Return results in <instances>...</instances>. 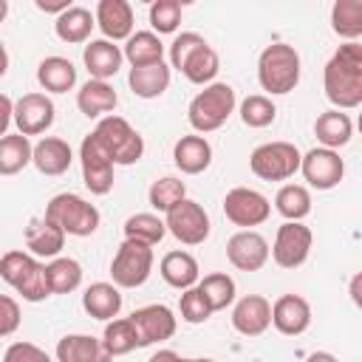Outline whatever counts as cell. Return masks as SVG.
I'll return each mask as SVG.
<instances>
[{
    "label": "cell",
    "mask_w": 362,
    "mask_h": 362,
    "mask_svg": "<svg viewBox=\"0 0 362 362\" xmlns=\"http://www.w3.org/2000/svg\"><path fill=\"white\" fill-rule=\"evenodd\" d=\"M223 215L235 226L252 229V226H260V223L269 221L272 204H269V198L263 192H257L252 187H235L223 198Z\"/></svg>",
    "instance_id": "13"
},
{
    "label": "cell",
    "mask_w": 362,
    "mask_h": 362,
    "mask_svg": "<svg viewBox=\"0 0 362 362\" xmlns=\"http://www.w3.org/2000/svg\"><path fill=\"white\" fill-rule=\"evenodd\" d=\"M3 362H51V356L34 342H14L6 348Z\"/></svg>",
    "instance_id": "45"
},
{
    "label": "cell",
    "mask_w": 362,
    "mask_h": 362,
    "mask_svg": "<svg viewBox=\"0 0 362 362\" xmlns=\"http://www.w3.org/2000/svg\"><path fill=\"white\" fill-rule=\"evenodd\" d=\"M272 325V303L260 294H246L232 308V328L243 337H260Z\"/></svg>",
    "instance_id": "19"
},
{
    "label": "cell",
    "mask_w": 362,
    "mask_h": 362,
    "mask_svg": "<svg viewBox=\"0 0 362 362\" xmlns=\"http://www.w3.org/2000/svg\"><path fill=\"white\" fill-rule=\"evenodd\" d=\"M0 277L25 300V303H42L51 297L45 263H40L34 255L11 249L0 257Z\"/></svg>",
    "instance_id": "3"
},
{
    "label": "cell",
    "mask_w": 362,
    "mask_h": 362,
    "mask_svg": "<svg viewBox=\"0 0 362 362\" xmlns=\"http://www.w3.org/2000/svg\"><path fill=\"white\" fill-rule=\"evenodd\" d=\"M82 308H85L93 320L110 322V320H116L119 311H122V291H119L113 283H105V280L90 283V286L85 288V294H82Z\"/></svg>",
    "instance_id": "28"
},
{
    "label": "cell",
    "mask_w": 362,
    "mask_h": 362,
    "mask_svg": "<svg viewBox=\"0 0 362 362\" xmlns=\"http://www.w3.org/2000/svg\"><path fill=\"white\" fill-rule=\"evenodd\" d=\"M305 362H339V359L334 354H328V351H314V354L305 356Z\"/></svg>",
    "instance_id": "49"
},
{
    "label": "cell",
    "mask_w": 362,
    "mask_h": 362,
    "mask_svg": "<svg viewBox=\"0 0 362 362\" xmlns=\"http://www.w3.org/2000/svg\"><path fill=\"white\" fill-rule=\"evenodd\" d=\"M93 20L110 42L127 40L133 34V6L127 0H99Z\"/></svg>",
    "instance_id": "20"
},
{
    "label": "cell",
    "mask_w": 362,
    "mask_h": 362,
    "mask_svg": "<svg viewBox=\"0 0 362 362\" xmlns=\"http://www.w3.org/2000/svg\"><path fill=\"white\" fill-rule=\"evenodd\" d=\"M158 272L164 277L167 286L178 288V291H187L192 286H198V277H201V269H198V260L189 255V252H167L158 263Z\"/></svg>",
    "instance_id": "26"
},
{
    "label": "cell",
    "mask_w": 362,
    "mask_h": 362,
    "mask_svg": "<svg viewBox=\"0 0 362 362\" xmlns=\"http://www.w3.org/2000/svg\"><path fill=\"white\" fill-rule=\"evenodd\" d=\"M153 272V246L122 240L113 260H110V277L116 288H139L147 283Z\"/></svg>",
    "instance_id": "9"
},
{
    "label": "cell",
    "mask_w": 362,
    "mask_h": 362,
    "mask_svg": "<svg viewBox=\"0 0 362 362\" xmlns=\"http://www.w3.org/2000/svg\"><path fill=\"white\" fill-rule=\"evenodd\" d=\"M303 153L291 141H266L252 150L249 170L263 181H286L300 170Z\"/></svg>",
    "instance_id": "8"
},
{
    "label": "cell",
    "mask_w": 362,
    "mask_h": 362,
    "mask_svg": "<svg viewBox=\"0 0 362 362\" xmlns=\"http://www.w3.org/2000/svg\"><path fill=\"white\" fill-rule=\"evenodd\" d=\"M62 246H65V232L57 226V223H51L45 215L42 218H34L28 226H25V249L31 252V255H37V257H59V252H62Z\"/></svg>",
    "instance_id": "23"
},
{
    "label": "cell",
    "mask_w": 362,
    "mask_h": 362,
    "mask_svg": "<svg viewBox=\"0 0 362 362\" xmlns=\"http://www.w3.org/2000/svg\"><path fill=\"white\" fill-rule=\"evenodd\" d=\"M6 71H8V51H6L3 40H0V76H6Z\"/></svg>",
    "instance_id": "50"
},
{
    "label": "cell",
    "mask_w": 362,
    "mask_h": 362,
    "mask_svg": "<svg viewBox=\"0 0 362 362\" xmlns=\"http://www.w3.org/2000/svg\"><path fill=\"white\" fill-rule=\"evenodd\" d=\"M147 362H184V359H181L175 351H170V348H161V351H156V354H153Z\"/></svg>",
    "instance_id": "48"
},
{
    "label": "cell",
    "mask_w": 362,
    "mask_h": 362,
    "mask_svg": "<svg viewBox=\"0 0 362 362\" xmlns=\"http://www.w3.org/2000/svg\"><path fill=\"white\" fill-rule=\"evenodd\" d=\"M102 348L113 356H124L130 351L139 348V339H136V328L130 322V317H119V320H110L105 325V334H102Z\"/></svg>",
    "instance_id": "38"
},
{
    "label": "cell",
    "mask_w": 362,
    "mask_h": 362,
    "mask_svg": "<svg viewBox=\"0 0 362 362\" xmlns=\"http://www.w3.org/2000/svg\"><path fill=\"white\" fill-rule=\"evenodd\" d=\"M274 116H277V107H274V102H272L269 96H263V93H252V96H246V99L240 102V122H243L246 127H255V130L269 127V124L274 122Z\"/></svg>",
    "instance_id": "42"
},
{
    "label": "cell",
    "mask_w": 362,
    "mask_h": 362,
    "mask_svg": "<svg viewBox=\"0 0 362 362\" xmlns=\"http://www.w3.org/2000/svg\"><path fill=\"white\" fill-rule=\"evenodd\" d=\"M331 28L337 37L356 42L362 37V0H337L331 6Z\"/></svg>",
    "instance_id": "34"
},
{
    "label": "cell",
    "mask_w": 362,
    "mask_h": 362,
    "mask_svg": "<svg viewBox=\"0 0 362 362\" xmlns=\"http://www.w3.org/2000/svg\"><path fill=\"white\" fill-rule=\"evenodd\" d=\"M79 161H82V181L93 195H107L113 189V158L102 147V141L88 133L79 144Z\"/></svg>",
    "instance_id": "11"
},
{
    "label": "cell",
    "mask_w": 362,
    "mask_h": 362,
    "mask_svg": "<svg viewBox=\"0 0 362 362\" xmlns=\"http://www.w3.org/2000/svg\"><path fill=\"white\" fill-rule=\"evenodd\" d=\"M119 105V96L113 90V85L102 82V79H88L79 90H76V107L82 116L88 119H99V116H110V110Z\"/></svg>",
    "instance_id": "27"
},
{
    "label": "cell",
    "mask_w": 362,
    "mask_h": 362,
    "mask_svg": "<svg viewBox=\"0 0 362 362\" xmlns=\"http://www.w3.org/2000/svg\"><path fill=\"white\" fill-rule=\"evenodd\" d=\"M45 274H48L51 294H71L82 283V266L74 257H54L45 266Z\"/></svg>",
    "instance_id": "39"
},
{
    "label": "cell",
    "mask_w": 362,
    "mask_h": 362,
    "mask_svg": "<svg viewBox=\"0 0 362 362\" xmlns=\"http://www.w3.org/2000/svg\"><path fill=\"white\" fill-rule=\"evenodd\" d=\"M170 65L181 71L192 85H209L221 68L215 48L195 31H181L170 42Z\"/></svg>",
    "instance_id": "2"
},
{
    "label": "cell",
    "mask_w": 362,
    "mask_h": 362,
    "mask_svg": "<svg viewBox=\"0 0 362 362\" xmlns=\"http://www.w3.org/2000/svg\"><path fill=\"white\" fill-rule=\"evenodd\" d=\"M127 85L139 99H156L170 88V65L156 62V65H144V68H130Z\"/></svg>",
    "instance_id": "30"
},
{
    "label": "cell",
    "mask_w": 362,
    "mask_h": 362,
    "mask_svg": "<svg viewBox=\"0 0 362 362\" xmlns=\"http://www.w3.org/2000/svg\"><path fill=\"white\" fill-rule=\"evenodd\" d=\"M164 226H167V232H170L178 243H184V246H198V243H204V240L209 238V229H212L206 209H204L198 201H189V198H184V201L175 204L170 212H164Z\"/></svg>",
    "instance_id": "10"
},
{
    "label": "cell",
    "mask_w": 362,
    "mask_h": 362,
    "mask_svg": "<svg viewBox=\"0 0 362 362\" xmlns=\"http://www.w3.org/2000/svg\"><path fill=\"white\" fill-rule=\"evenodd\" d=\"M54 102L45 93H25L14 102V124L20 136H40L54 124Z\"/></svg>",
    "instance_id": "17"
},
{
    "label": "cell",
    "mask_w": 362,
    "mask_h": 362,
    "mask_svg": "<svg viewBox=\"0 0 362 362\" xmlns=\"http://www.w3.org/2000/svg\"><path fill=\"white\" fill-rule=\"evenodd\" d=\"M130 322L136 328V339H139V348H147V345H156V342H164L175 334V314L161 305V303H153V305H141L130 314Z\"/></svg>",
    "instance_id": "15"
},
{
    "label": "cell",
    "mask_w": 362,
    "mask_h": 362,
    "mask_svg": "<svg viewBox=\"0 0 362 362\" xmlns=\"http://www.w3.org/2000/svg\"><path fill=\"white\" fill-rule=\"evenodd\" d=\"M37 82L48 93H68L76 85V68L65 57H45L37 65Z\"/></svg>",
    "instance_id": "31"
},
{
    "label": "cell",
    "mask_w": 362,
    "mask_h": 362,
    "mask_svg": "<svg viewBox=\"0 0 362 362\" xmlns=\"http://www.w3.org/2000/svg\"><path fill=\"white\" fill-rule=\"evenodd\" d=\"M274 209L286 221H303L311 212V192L303 184H283L274 195Z\"/></svg>",
    "instance_id": "37"
},
{
    "label": "cell",
    "mask_w": 362,
    "mask_h": 362,
    "mask_svg": "<svg viewBox=\"0 0 362 362\" xmlns=\"http://www.w3.org/2000/svg\"><path fill=\"white\" fill-rule=\"evenodd\" d=\"M6 14H8V3H6V0H0V23L6 20Z\"/></svg>",
    "instance_id": "52"
},
{
    "label": "cell",
    "mask_w": 362,
    "mask_h": 362,
    "mask_svg": "<svg viewBox=\"0 0 362 362\" xmlns=\"http://www.w3.org/2000/svg\"><path fill=\"white\" fill-rule=\"evenodd\" d=\"M20 328V303L8 294H0V339L11 337Z\"/></svg>",
    "instance_id": "46"
},
{
    "label": "cell",
    "mask_w": 362,
    "mask_h": 362,
    "mask_svg": "<svg viewBox=\"0 0 362 362\" xmlns=\"http://www.w3.org/2000/svg\"><path fill=\"white\" fill-rule=\"evenodd\" d=\"M74 161V153H71V144L65 139H57V136H45L34 144L31 150V164L42 173V175H62L68 173Z\"/></svg>",
    "instance_id": "22"
},
{
    "label": "cell",
    "mask_w": 362,
    "mask_h": 362,
    "mask_svg": "<svg viewBox=\"0 0 362 362\" xmlns=\"http://www.w3.org/2000/svg\"><path fill=\"white\" fill-rule=\"evenodd\" d=\"M311 240H314V235H311V229L303 221H286L277 229L269 255L274 257V263L280 269H297V266H303L308 260Z\"/></svg>",
    "instance_id": "12"
},
{
    "label": "cell",
    "mask_w": 362,
    "mask_h": 362,
    "mask_svg": "<svg viewBox=\"0 0 362 362\" xmlns=\"http://www.w3.org/2000/svg\"><path fill=\"white\" fill-rule=\"evenodd\" d=\"M314 136H317V141H320L325 150H339V147H345V144L351 141V136H354V122H351L348 113L331 107V110H325V113L317 116V122H314Z\"/></svg>",
    "instance_id": "29"
},
{
    "label": "cell",
    "mask_w": 362,
    "mask_h": 362,
    "mask_svg": "<svg viewBox=\"0 0 362 362\" xmlns=\"http://www.w3.org/2000/svg\"><path fill=\"white\" fill-rule=\"evenodd\" d=\"M122 59H124L122 57V48L116 42L105 40V37L102 40H90L85 45V51H82V62H85L90 79H102V82H107L110 76L119 74Z\"/></svg>",
    "instance_id": "21"
},
{
    "label": "cell",
    "mask_w": 362,
    "mask_h": 362,
    "mask_svg": "<svg viewBox=\"0 0 362 362\" xmlns=\"http://www.w3.org/2000/svg\"><path fill=\"white\" fill-rule=\"evenodd\" d=\"M257 82L272 96L291 93L300 82V54L288 42H272L257 57Z\"/></svg>",
    "instance_id": "4"
},
{
    "label": "cell",
    "mask_w": 362,
    "mask_h": 362,
    "mask_svg": "<svg viewBox=\"0 0 362 362\" xmlns=\"http://www.w3.org/2000/svg\"><path fill=\"white\" fill-rule=\"evenodd\" d=\"M11 122H14V102L6 93H0V139L8 133Z\"/></svg>",
    "instance_id": "47"
},
{
    "label": "cell",
    "mask_w": 362,
    "mask_h": 362,
    "mask_svg": "<svg viewBox=\"0 0 362 362\" xmlns=\"http://www.w3.org/2000/svg\"><path fill=\"white\" fill-rule=\"evenodd\" d=\"M226 257L238 272H260L269 260V240L255 229H240L226 240Z\"/></svg>",
    "instance_id": "16"
},
{
    "label": "cell",
    "mask_w": 362,
    "mask_h": 362,
    "mask_svg": "<svg viewBox=\"0 0 362 362\" xmlns=\"http://www.w3.org/2000/svg\"><path fill=\"white\" fill-rule=\"evenodd\" d=\"M272 325L286 337H300L311 325V305L300 294H283L272 303Z\"/></svg>",
    "instance_id": "18"
},
{
    "label": "cell",
    "mask_w": 362,
    "mask_h": 362,
    "mask_svg": "<svg viewBox=\"0 0 362 362\" xmlns=\"http://www.w3.org/2000/svg\"><path fill=\"white\" fill-rule=\"evenodd\" d=\"M351 297H354V303H359V274H356L354 283H351Z\"/></svg>",
    "instance_id": "51"
},
{
    "label": "cell",
    "mask_w": 362,
    "mask_h": 362,
    "mask_svg": "<svg viewBox=\"0 0 362 362\" xmlns=\"http://www.w3.org/2000/svg\"><path fill=\"white\" fill-rule=\"evenodd\" d=\"M173 161L184 175H198L212 164V144L204 136H181L173 147Z\"/></svg>",
    "instance_id": "25"
},
{
    "label": "cell",
    "mask_w": 362,
    "mask_h": 362,
    "mask_svg": "<svg viewBox=\"0 0 362 362\" xmlns=\"http://www.w3.org/2000/svg\"><path fill=\"white\" fill-rule=\"evenodd\" d=\"M198 288L206 297V303H209L212 311H223V308H229L235 303V280L226 272L206 274L204 280H198Z\"/></svg>",
    "instance_id": "41"
},
{
    "label": "cell",
    "mask_w": 362,
    "mask_h": 362,
    "mask_svg": "<svg viewBox=\"0 0 362 362\" xmlns=\"http://www.w3.org/2000/svg\"><path fill=\"white\" fill-rule=\"evenodd\" d=\"M235 88L226 82H209L204 90H198L187 107V119L192 130L198 133H212L226 124V119L235 113Z\"/></svg>",
    "instance_id": "5"
},
{
    "label": "cell",
    "mask_w": 362,
    "mask_h": 362,
    "mask_svg": "<svg viewBox=\"0 0 362 362\" xmlns=\"http://www.w3.org/2000/svg\"><path fill=\"white\" fill-rule=\"evenodd\" d=\"M322 88L334 110H354L362 105V45H339L322 71Z\"/></svg>",
    "instance_id": "1"
},
{
    "label": "cell",
    "mask_w": 362,
    "mask_h": 362,
    "mask_svg": "<svg viewBox=\"0 0 362 362\" xmlns=\"http://www.w3.org/2000/svg\"><path fill=\"white\" fill-rule=\"evenodd\" d=\"M57 362H110V354L102 348V339L90 334H65L54 351Z\"/></svg>",
    "instance_id": "24"
},
{
    "label": "cell",
    "mask_w": 362,
    "mask_h": 362,
    "mask_svg": "<svg viewBox=\"0 0 362 362\" xmlns=\"http://www.w3.org/2000/svg\"><path fill=\"white\" fill-rule=\"evenodd\" d=\"M96 20L85 6H68L62 14H57L54 31L62 42H88Z\"/></svg>",
    "instance_id": "33"
},
{
    "label": "cell",
    "mask_w": 362,
    "mask_h": 362,
    "mask_svg": "<svg viewBox=\"0 0 362 362\" xmlns=\"http://www.w3.org/2000/svg\"><path fill=\"white\" fill-rule=\"evenodd\" d=\"M184 362H215V359H184Z\"/></svg>",
    "instance_id": "53"
},
{
    "label": "cell",
    "mask_w": 362,
    "mask_h": 362,
    "mask_svg": "<svg viewBox=\"0 0 362 362\" xmlns=\"http://www.w3.org/2000/svg\"><path fill=\"white\" fill-rule=\"evenodd\" d=\"M45 218L51 223H57L65 235L74 238H88L99 229V209L93 204H88L85 198L74 195V192H59L45 204Z\"/></svg>",
    "instance_id": "7"
},
{
    "label": "cell",
    "mask_w": 362,
    "mask_h": 362,
    "mask_svg": "<svg viewBox=\"0 0 362 362\" xmlns=\"http://www.w3.org/2000/svg\"><path fill=\"white\" fill-rule=\"evenodd\" d=\"M181 23V3L178 0H156L150 6V25L153 34H173Z\"/></svg>",
    "instance_id": "43"
},
{
    "label": "cell",
    "mask_w": 362,
    "mask_h": 362,
    "mask_svg": "<svg viewBox=\"0 0 362 362\" xmlns=\"http://www.w3.org/2000/svg\"><path fill=\"white\" fill-rule=\"evenodd\" d=\"M34 144L20 133H6L0 139V175H17L31 164Z\"/></svg>",
    "instance_id": "35"
},
{
    "label": "cell",
    "mask_w": 362,
    "mask_h": 362,
    "mask_svg": "<svg viewBox=\"0 0 362 362\" xmlns=\"http://www.w3.org/2000/svg\"><path fill=\"white\" fill-rule=\"evenodd\" d=\"M300 173L314 189H334L345 178V161L337 150L314 147L300 158Z\"/></svg>",
    "instance_id": "14"
},
{
    "label": "cell",
    "mask_w": 362,
    "mask_h": 362,
    "mask_svg": "<svg viewBox=\"0 0 362 362\" xmlns=\"http://www.w3.org/2000/svg\"><path fill=\"white\" fill-rule=\"evenodd\" d=\"M93 136L102 141V147L110 153L113 164L116 167H130L136 164L141 156H144V139L141 133L122 116L110 113V116H102Z\"/></svg>",
    "instance_id": "6"
},
{
    "label": "cell",
    "mask_w": 362,
    "mask_h": 362,
    "mask_svg": "<svg viewBox=\"0 0 362 362\" xmlns=\"http://www.w3.org/2000/svg\"><path fill=\"white\" fill-rule=\"evenodd\" d=\"M178 311H181V320H184V322H189V325H201V322H206V320H209V314H212V308H209V303H206V297L201 294V288H198V286H192V288L181 291Z\"/></svg>",
    "instance_id": "44"
},
{
    "label": "cell",
    "mask_w": 362,
    "mask_h": 362,
    "mask_svg": "<svg viewBox=\"0 0 362 362\" xmlns=\"http://www.w3.org/2000/svg\"><path fill=\"white\" fill-rule=\"evenodd\" d=\"M122 57H124L133 68L156 65V62H164V42H161V37L153 34V31H136V34L127 37V45H124Z\"/></svg>",
    "instance_id": "32"
},
{
    "label": "cell",
    "mask_w": 362,
    "mask_h": 362,
    "mask_svg": "<svg viewBox=\"0 0 362 362\" xmlns=\"http://www.w3.org/2000/svg\"><path fill=\"white\" fill-rule=\"evenodd\" d=\"M167 235V226L158 215L153 212H136L124 221V240H136L144 246H156L161 243V238Z\"/></svg>",
    "instance_id": "36"
},
{
    "label": "cell",
    "mask_w": 362,
    "mask_h": 362,
    "mask_svg": "<svg viewBox=\"0 0 362 362\" xmlns=\"http://www.w3.org/2000/svg\"><path fill=\"white\" fill-rule=\"evenodd\" d=\"M187 198V184L175 175H164V178H156L147 189V201L156 212H170L175 204H181Z\"/></svg>",
    "instance_id": "40"
}]
</instances>
